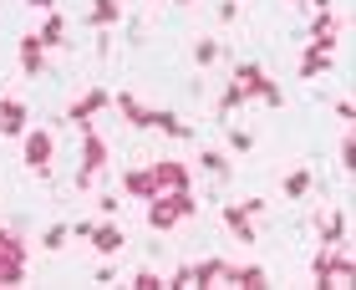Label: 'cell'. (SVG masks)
Returning a JSON list of instances; mask_svg holds the SVG:
<instances>
[{
	"label": "cell",
	"instance_id": "6da1fadb",
	"mask_svg": "<svg viewBox=\"0 0 356 290\" xmlns=\"http://www.w3.org/2000/svg\"><path fill=\"white\" fill-rule=\"evenodd\" d=\"M76 133H82V168H76V188L87 193V188L97 184V173L107 168V143L97 138V127H92V122H82Z\"/></svg>",
	"mask_w": 356,
	"mask_h": 290
},
{
	"label": "cell",
	"instance_id": "7a4b0ae2",
	"mask_svg": "<svg viewBox=\"0 0 356 290\" xmlns=\"http://www.w3.org/2000/svg\"><path fill=\"white\" fill-rule=\"evenodd\" d=\"M229 82H234L239 92H245V97H260V102H270V107H285V92H280V87H275V82H270V76H265L260 67H254V61H239V67H234V76H229Z\"/></svg>",
	"mask_w": 356,
	"mask_h": 290
},
{
	"label": "cell",
	"instance_id": "3957f363",
	"mask_svg": "<svg viewBox=\"0 0 356 290\" xmlns=\"http://www.w3.org/2000/svg\"><path fill=\"white\" fill-rule=\"evenodd\" d=\"M51 153H56V138L46 127H26V168L51 179Z\"/></svg>",
	"mask_w": 356,
	"mask_h": 290
},
{
	"label": "cell",
	"instance_id": "277c9868",
	"mask_svg": "<svg viewBox=\"0 0 356 290\" xmlns=\"http://www.w3.org/2000/svg\"><path fill=\"white\" fill-rule=\"evenodd\" d=\"M148 168H153V184H158V193L193 188V173H188V163H178V158H158V163H148Z\"/></svg>",
	"mask_w": 356,
	"mask_h": 290
},
{
	"label": "cell",
	"instance_id": "5b68a950",
	"mask_svg": "<svg viewBox=\"0 0 356 290\" xmlns=\"http://www.w3.org/2000/svg\"><path fill=\"white\" fill-rule=\"evenodd\" d=\"M122 245H127V229H122L118 219H102V224L92 229V250L102 255V260H112V255H122Z\"/></svg>",
	"mask_w": 356,
	"mask_h": 290
},
{
	"label": "cell",
	"instance_id": "8992f818",
	"mask_svg": "<svg viewBox=\"0 0 356 290\" xmlns=\"http://www.w3.org/2000/svg\"><path fill=\"white\" fill-rule=\"evenodd\" d=\"M102 107H112V92H107V87H92L87 97H76V102L67 107V122H76V127H82V122H92Z\"/></svg>",
	"mask_w": 356,
	"mask_h": 290
},
{
	"label": "cell",
	"instance_id": "52a82bcc",
	"mask_svg": "<svg viewBox=\"0 0 356 290\" xmlns=\"http://www.w3.org/2000/svg\"><path fill=\"white\" fill-rule=\"evenodd\" d=\"M112 107L122 112V122H133V127H153V107H143L133 92H118V97H112Z\"/></svg>",
	"mask_w": 356,
	"mask_h": 290
},
{
	"label": "cell",
	"instance_id": "ba28073f",
	"mask_svg": "<svg viewBox=\"0 0 356 290\" xmlns=\"http://www.w3.org/2000/svg\"><path fill=\"white\" fill-rule=\"evenodd\" d=\"M122 193H133V199H158V184H153V168H127L122 173Z\"/></svg>",
	"mask_w": 356,
	"mask_h": 290
},
{
	"label": "cell",
	"instance_id": "9c48e42d",
	"mask_svg": "<svg viewBox=\"0 0 356 290\" xmlns=\"http://www.w3.org/2000/svg\"><path fill=\"white\" fill-rule=\"evenodd\" d=\"M41 67H46V46H41V36H36V31H31V36H21V72L31 76V82H36V76H41Z\"/></svg>",
	"mask_w": 356,
	"mask_h": 290
},
{
	"label": "cell",
	"instance_id": "30bf717a",
	"mask_svg": "<svg viewBox=\"0 0 356 290\" xmlns=\"http://www.w3.org/2000/svg\"><path fill=\"white\" fill-rule=\"evenodd\" d=\"M224 280L239 285V290H265L270 285V275H265L260 265H229V270H224Z\"/></svg>",
	"mask_w": 356,
	"mask_h": 290
},
{
	"label": "cell",
	"instance_id": "8fae6325",
	"mask_svg": "<svg viewBox=\"0 0 356 290\" xmlns=\"http://www.w3.org/2000/svg\"><path fill=\"white\" fill-rule=\"evenodd\" d=\"M87 21L97 26V31H112L122 21V0H92V10H87Z\"/></svg>",
	"mask_w": 356,
	"mask_h": 290
},
{
	"label": "cell",
	"instance_id": "7c38bea8",
	"mask_svg": "<svg viewBox=\"0 0 356 290\" xmlns=\"http://www.w3.org/2000/svg\"><path fill=\"white\" fill-rule=\"evenodd\" d=\"M224 224L234 229V239H239V245H254V219H250L239 204H224Z\"/></svg>",
	"mask_w": 356,
	"mask_h": 290
},
{
	"label": "cell",
	"instance_id": "4fadbf2b",
	"mask_svg": "<svg viewBox=\"0 0 356 290\" xmlns=\"http://www.w3.org/2000/svg\"><path fill=\"white\" fill-rule=\"evenodd\" d=\"M153 127H158V133H168V138H178V143L193 138V127L184 118H173V112H163V107H153Z\"/></svg>",
	"mask_w": 356,
	"mask_h": 290
},
{
	"label": "cell",
	"instance_id": "5bb4252c",
	"mask_svg": "<svg viewBox=\"0 0 356 290\" xmlns=\"http://www.w3.org/2000/svg\"><path fill=\"white\" fill-rule=\"evenodd\" d=\"M36 36H41V46H46V51H51V46H67V21H61L56 10H46V21H41V31H36Z\"/></svg>",
	"mask_w": 356,
	"mask_h": 290
},
{
	"label": "cell",
	"instance_id": "9a60e30c",
	"mask_svg": "<svg viewBox=\"0 0 356 290\" xmlns=\"http://www.w3.org/2000/svg\"><path fill=\"white\" fill-rule=\"evenodd\" d=\"M0 133L26 138V107H21V102H10V97H6V107H0Z\"/></svg>",
	"mask_w": 356,
	"mask_h": 290
},
{
	"label": "cell",
	"instance_id": "2e32d148",
	"mask_svg": "<svg viewBox=\"0 0 356 290\" xmlns=\"http://www.w3.org/2000/svg\"><path fill=\"white\" fill-rule=\"evenodd\" d=\"M148 224H153V229H173V224H178L173 204H168V193H158V199H148Z\"/></svg>",
	"mask_w": 356,
	"mask_h": 290
},
{
	"label": "cell",
	"instance_id": "e0dca14e",
	"mask_svg": "<svg viewBox=\"0 0 356 290\" xmlns=\"http://www.w3.org/2000/svg\"><path fill=\"white\" fill-rule=\"evenodd\" d=\"M341 239H346V209H331L321 219V245H341Z\"/></svg>",
	"mask_w": 356,
	"mask_h": 290
},
{
	"label": "cell",
	"instance_id": "ac0fdd59",
	"mask_svg": "<svg viewBox=\"0 0 356 290\" xmlns=\"http://www.w3.org/2000/svg\"><path fill=\"white\" fill-rule=\"evenodd\" d=\"M224 270H229V260H199V265H193V285H219L224 280Z\"/></svg>",
	"mask_w": 356,
	"mask_h": 290
},
{
	"label": "cell",
	"instance_id": "d6986e66",
	"mask_svg": "<svg viewBox=\"0 0 356 290\" xmlns=\"http://www.w3.org/2000/svg\"><path fill=\"white\" fill-rule=\"evenodd\" d=\"M199 163H204L209 179H229V158H224L219 148H204V153H199Z\"/></svg>",
	"mask_w": 356,
	"mask_h": 290
},
{
	"label": "cell",
	"instance_id": "ffe728a7",
	"mask_svg": "<svg viewBox=\"0 0 356 290\" xmlns=\"http://www.w3.org/2000/svg\"><path fill=\"white\" fill-rule=\"evenodd\" d=\"M311 193V168H290L285 173V199H305Z\"/></svg>",
	"mask_w": 356,
	"mask_h": 290
},
{
	"label": "cell",
	"instance_id": "44dd1931",
	"mask_svg": "<svg viewBox=\"0 0 356 290\" xmlns=\"http://www.w3.org/2000/svg\"><path fill=\"white\" fill-rule=\"evenodd\" d=\"M26 280V260H0V290H15Z\"/></svg>",
	"mask_w": 356,
	"mask_h": 290
},
{
	"label": "cell",
	"instance_id": "7402d4cb",
	"mask_svg": "<svg viewBox=\"0 0 356 290\" xmlns=\"http://www.w3.org/2000/svg\"><path fill=\"white\" fill-rule=\"evenodd\" d=\"M0 260H26V245L15 229H0Z\"/></svg>",
	"mask_w": 356,
	"mask_h": 290
},
{
	"label": "cell",
	"instance_id": "603a6c76",
	"mask_svg": "<svg viewBox=\"0 0 356 290\" xmlns=\"http://www.w3.org/2000/svg\"><path fill=\"white\" fill-rule=\"evenodd\" d=\"M321 72H331V56L326 51H305L300 56V76H321Z\"/></svg>",
	"mask_w": 356,
	"mask_h": 290
},
{
	"label": "cell",
	"instance_id": "cb8c5ba5",
	"mask_svg": "<svg viewBox=\"0 0 356 290\" xmlns=\"http://www.w3.org/2000/svg\"><path fill=\"white\" fill-rule=\"evenodd\" d=\"M321 36H336V15H331V6L316 10V21H311V41H321Z\"/></svg>",
	"mask_w": 356,
	"mask_h": 290
},
{
	"label": "cell",
	"instance_id": "d4e9b609",
	"mask_svg": "<svg viewBox=\"0 0 356 290\" xmlns=\"http://www.w3.org/2000/svg\"><path fill=\"white\" fill-rule=\"evenodd\" d=\"M67 239H72V224H51V229L41 234V250H61Z\"/></svg>",
	"mask_w": 356,
	"mask_h": 290
},
{
	"label": "cell",
	"instance_id": "484cf974",
	"mask_svg": "<svg viewBox=\"0 0 356 290\" xmlns=\"http://www.w3.org/2000/svg\"><path fill=\"white\" fill-rule=\"evenodd\" d=\"M239 102H250V97H245V92H239L234 82H229V87H224V97H219V118H229V112H234Z\"/></svg>",
	"mask_w": 356,
	"mask_h": 290
},
{
	"label": "cell",
	"instance_id": "4316f807",
	"mask_svg": "<svg viewBox=\"0 0 356 290\" xmlns=\"http://www.w3.org/2000/svg\"><path fill=\"white\" fill-rule=\"evenodd\" d=\"M163 290H193V265H178L173 275L163 280Z\"/></svg>",
	"mask_w": 356,
	"mask_h": 290
},
{
	"label": "cell",
	"instance_id": "83f0119b",
	"mask_svg": "<svg viewBox=\"0 0 356 290\" xmlns=\"http://www.w3.org/2000/svg\"><path fill=\"white\" fill-rule=\"evenodd\" d=\"M193 61H199V67H209V61H219V41H199V46H193Z\"/></svg>",
	"mask_w": 356,
	"mask_h": 290
},
{
	"label": "cell",
	"instance_id": "f1b7e54d",
	"mask_svg": "<svg viewBox=\"0 0 356 290\" xmlns=\"http://www.w3.org/2000/svg\"><path fill=\"white\" fill-rule=\"evenodd\" d=\"M133 290H163V275H158V270H138V275H133Z\"/></svg>",
	"mask_w": 356,
	"mask_h": 290
},
{
	"label": "cell",
	"instance_id": "f546056e",
	"mask_svg": "<svg viewBox=\"0 0 356 290\" xmlns=\"http://www.w3.org/2000/svg\"><path fill=\"white\" fill-rule=\"evenodd\" d=\"M229 148H234V153H250V148H254V138L245 133V127H229Z\"/></svg>",
	"mask_w": 356,
	"mask_h": 290
},
{
	"label": "cell",
	"instance_id": "4dcf8cb0",
	"mask_svg": "<svg viewBox=\"0 0 356 290\" xmlns=\"http://www.w3.org/2000/svg\"><path fill=\"white\" fill-rule=\"evenodd\" d=\"M341 168H346V173L356 168V138H351V133L341 138Z\"/></svg>",
	"mask_w": 356,
	"mask_h": 290
},
{
	"label": "cell",
	"instance_id": "1f68e13d",
	"mask_svg": "<svg viewBox=\"0 0 356 290\" xmlns=\"http://www.w3.org/2000/svg\"><path fill=\"white\" fill-rule=\"evenodd\" d=\"M97 209H102V219H118V193H102V199H97Z\"/></svg>",
	"mask_w": 356,
	"mask_h": 290
},
{
	"label": "cell",
	"instance_id": "d6a6232c",
	"mask_svg": "<svg viewBox=\"0 0 356 290\" xmlns=\"http://www.w3.org/2000/svg\"><path fill=\"white\" fill-rule=\"evenodd\" d=\"M234 15H239V0H219V21H224V26H229V21H234Z\"/></svg>",
	"mask_w": 356,
	"mask_h": 290
},
{
	"label": "cell",
	"instance_id": "836d02e7",
	"mask_svg": "<svg viewBox=\"0 0 356 290\" xmlns=\"http://www.w3.org/2000/svg\"><path fill=\"white\" fill-rule=\"evenodd\" d=\"M92 229H97L92 219H76V224H72V234H76V239H92Z\"/></svg>",
	"mask_w": 356,
	"mask_h": 290
},
{
	"label": "cell",
	"instance_id": "e575fe53",
	"mask_svg": "<svg viewBox=\"0 0 356 290\" xmlns=\"http://www.w3.org/2000/svg\"><path fill=\"white\" fill-rule=\"evenodd\" d=\"M239 209H245V214L254 219V214H265V209H270V204H265V199H245V204H239Z\"/></svg>",
	"mask_w": 356,
	"mask_h": 290
},
{
	"label": "cell",
	"instance_id": "d590c367",
	"mask_svg": "<svg viewBox=\"0 0 356 290\" xmlns=\"http://www.w3.org/2000/svg\"><path fill=\"white\" fill-rule=\"evenodd\" d=\"M31 10H56V0H26Z\"/></svg>",
	"mask_w": 356,
	"mask_h": 290
},
{
	"label": "cell",
	"instance_id": "8d00e7d4",
	"mask_svg": "<svg viewBox=\"0 0 356 290\" xmlns=\"http://www.w3.org/2000/svg\"><path fill=\"white\" fill-rule=\"evenodd\" d=\"M173 6H188V0H173Z\"/></svg>",
	"mask_w": 356,
	"mask_h": 290
},
{
	"label": "cell",
	"instance_id": "74e56055",
	"mask_svg": "<svg viewBox=\"0 0 356 290\" xmlns=\"http://www.w3.org/2000/svg\"><path fill=\"white\" fill-rule=\"evenodd\" d=\"M290 6H305V0H290Z\"/></svg>",
	"mask_w": 356,
	"mask_h": 290
},
{
	"label": "cell",
	"instance_id": "f35d334b",
	"mask_svg": "<svg viewBox=\"0 0 356 290\" xmlns=\"http://www.w3.org/2000/svg\"><path fill=\"white\" fill-rule=\"evenodd\" d=\"M0 107H6V97H0Z\"/></svg>",
	"mask_w": 356,
	"mask_h": 290
}]
</instances>
